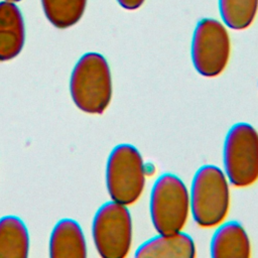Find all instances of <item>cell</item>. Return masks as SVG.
<instances>
[{
	"label": "cell",
	"mask_w": 258,
	"mask_h": 258,
	"mask_svg": "<svg viewBox=\"0 0 258 258\" xmlns=\"http://www.w3.org/2000/svg\"><path fill=\"white\" fill-rule=\"evenodd\" d=\"M189 205L196 224L202 228L219 226L230 209L229 180L218 166L206 164L195 173Z\"/></svg>",
	"instance_id": "2"
},
{
	"label": "cell",
	"mask_w": 258,
	"mask_h": 258,
	"mask_svg": "<svg viewBox=\"0 0 258 258\" xmlns=\"http://www.w3.org/2000/svg\"><path fill=\"white\" fill-rule=\"evenodd\" d=\"M70 93L75 105L88 114H102L110 105L113 93L111 70L98 52L83 54L70 79Z\"/></svg>",
	"instance_id": "1"
},
{
	"label": "cell",
	"mask_w": 258,
	"mask_h": 258,
	"mask_svg": "<svg viewBox=\"0 0 258 258\" xmlns=\"http://www.w3.org/2000/svg\"><path fill=\"white\" fill-rule=\"evenodd\" d=\"M189 210V194L184 182L173 173L157 177L149 199V213L155 231L158 234L180 232Z\"/></svg>",
	"instance_id": "3"
},
{
	"label": "cell",
	"mask_w": 258,
	"mask_h": 258,
	"mask_svg": "<svg viewBox=\"0 0 258 258\" xmlns=\"http://www.w3.org/2000/svg\"><path fill=\"white\" fill-rule=\"evenodd\" d=\"M223 161L228 180L237 187H247L258 180V132L250 124L239 122L227 132Z\"/></svg>",
	"instance_id": "5"
},
{
	"label": "cell",
	"mask_w": 258,
	"mask_h": 258,
	"mask_svg": "<svg viewBox=\"0 0 258 258\" xmlns=\"http://www.w3.org/2000/svg\"><path fill=\"white\" fill-rule=\"evenodd\" d=\"M47 20L56 28L77 24L84 15L88 0H40Z\"/></svg>",
	"instance_id": "13"
},
{
	"label": "cell",
	"mask_w": 258,
	"mask_h": 258,
	"mask_svg": "<svg viewBox=\"0 0 258 258\" xmlns=\"http://www.w3.org/2000/svg\"><path fill=\"white\" fill-rule=\"evenodd\" d=\"M214 258H247L251 255V243L244 227L237 221L220 224L210 244Z\"/></svg>",
	"instance_id": "9"
},
{
	"label": "cell",
	"mask_w": 258,
	"mask_h": 258,
	"mask_svg": "<svg viewBox=\"0 0 258 258\" xmlns=\"http://www.w3.org/2000/svg\"><path fill=\"white\" fill-rule=\"evenodd\" d=\"M231 54V39L226 26L217 19L203 18L194 30L190 55L195 70L214 78L226 69Z\"/></svg>",
	"instance_id": "7"
},
{
	"label": "cell",
	"mask_w": 258,
	"mask_h": 258,
	"mask_svg": "<svg viewBox=\"0 0 258 258\" xmlns=\"http://www.w3.org/2000/svg\"><path fill=\"white\" fill-rule=\"evenodd\" d=\"M97 252L104 258H123L132 243V220L127 206L114 201L103 204L92 223Z\"/></svg>",
	"instance_id": "6"
},
{
	"label": "cell",
	"mask_w": 258,
	"mask_h": 258,
	"mask_svg": "<svg viewBox=\"0 0 258 258\" xmlns=\"http://www.w3.org/2000/svg\"><path fill=\"white\" fill-rule=\"evenodd\" d=\"M135 257H196L192 238L183 232L158 234L142 243L135 252Z\"/></svg>",
	"instance_id": "11"
},
{
	"label": "cell",
	"mask_w": 258,
	"mask_h": 258,
	"mask_svg": "<svg viewBox=\"0 0 258 258\" xmlns=\"http://www.w3.org/2000/svg\"><path fill=\"white\" fill-rule=\"evenodd\" d=\"M119 5L126 10H136L142 6L145 0H116Z\"/></svg>",
	"instance_id": "15"
},
{
	"label": "cell",
	"mask_w": 258,
	"mask_h": 258,
	"mask_svg": "<svg viewBox=\"0 0 258 258\" xmlns=\"http://www.w3.org/2000/svg\"><path fill=\"white\" fill-rule=\"evenodd\" d=\"M29 252V235L23 221L16 216L0 219V258H25Z\"/></svg>",
	"instance_id": "12"
},
{
	"label": "cell",
	"mask_w": 258,
	"mask_h": 258,
	"mask_svg": "<svg viewBox=\"0 0 258 258\" xmlns=\"http://www.w3.org/2000/svg\"><path fill=\"white\" fill-rule=\"evenodd\" d=\"M106 186L112 201L129 206L142 195L145 167L139 150L128 143L116 145L106 164Z\"/></svg>",
	"instance_id": "4"
},
{
	"label": "cell",
	"mask_w": 258,
	"mask_h": 258,
	"mask_svg": "<svg viewBox=\"0 0 258 258\" xmlns=\"http://www.w3.org/2000/svg\"><path fill=\"white\" fill-rule=\"evenodd\" d=\"M223 22L235 30L248 28L256 18L258 0H219Z\"/></svg>",
	"instance_id": "14"
},
{
	"label": "cell",
	"mask_w": 258,
	"mask_h": 258,
	"mask_svg": "<svg viewBox=\"0 0 258 258\" xmlns=\"http://www.w3.org/2000/svg\"><path fill=\"white\" fill-rule=\"evenodd\" d=\"M25 42L22 13L14 2H0V61L16 57Z\"/></svg>",
	"instance_id": "8"
},
{
	"label": "cell",
	"mask_w": 258,
	"mask_h": 258,
	"mask_svg": "<svg viewBox=\"0 0 258 258\" xmlns=\"http://www.w3.org/2000/svg\"><path fill=\"white\" fill-rule=\"evenodd\" d=\"M48 250L51 258H85L87 244L80 224L72 219L58 221L51 231Z\"/></svg>",
	"instance_id": "10"
},
{
	"label": "cell",
	"mask_w": 258,
	"mask_h": 258,
	"mask_svg": "<svg viewBox=\"0 0 258 258\" xmlns=\"http://www.w3.org/2000/svg\"><path fill=\"white\" fill-rule=\"evenodd\" d=\"M5 1H10V2H19V1H21V0H5Z\"/></svg>",
	"instance_id": "16"
}]
</instances>
